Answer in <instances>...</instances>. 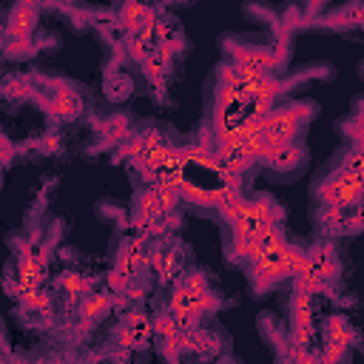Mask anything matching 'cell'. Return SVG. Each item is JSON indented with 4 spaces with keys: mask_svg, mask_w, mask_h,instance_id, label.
Returning <instances> with one entry per match:
<instances>
[{
    "mask_svg": "<svg viewBox=\"0 0 364 364\" xmlns=\"http://www.w3.org/2000/svg\"><path fill=\"white\" fill-rule=\"evenodd\" d=\"M165 71H168V65H165L154 51L142 60V74H145V80L151 82V88H162V82H165Z\"/></svg>",
    "mask_w": 364,
    "mask_h": 364,
    "instance_id": "4fadbf2b",
    "label": "cell"
},
{
    "mask_svg": "<svg viewBox=\"0 0 364 364\" xmlns=\"http://www.w3.org/2000/svg\"><path fill=\"white\" fill-rule=\"evenodd\" d=\"M313 338H316L313 293L293 287V299H290V344L293 347H313Z\"/></svg>",
    "mask_w": 364,
    "mask_h": 364,
    "instance_id": "7a4b0ae2",
    "label": "cell"
},
{
    "mask_svg": "<svg viewBox=\"0 0 364 364\" xmlns=\"http://www.w3.org/2000/svg\"><path fill=\"white\" fill-rule=\"evenodd\" d=\"M151 330H154V336H159V338H173V336L182 333V327L176 324V318H173L168 310H162V313H156V316L151 318Z\"/></svg>",
    "mask_w": 364,
    "mask_h": 364,
    "instance_id": "5bb4252c",
    "label": "cell"
},
{
    "mask_svg": "<svg viewBox=\"0 0 364 364\" xmlns=\"http://www.w3.org/2000/svg\"><path fill=\"white\" fill-rule=\"evenodd\" d=\"M20 301H23V310L26 313H37V316H46L51 313V296L40 287V290H31V293H20Z\"/></svg>",
    "mask_w": 364,
    "mask_h": 364,
    "instance_id": "7c38bea8",
    "label": "cell"
},
{
    "mask_svg": "<svg viewBox=\"0 0 364 364\" xmlns=\"http://www.w3.org/2000/svg\"><path fill=\"white\" fill-rule=\"evenodd\" d=\"M316 196L324 205H341V208H358L361 202V173L347 171L344 165L333 171L316 191Z\"/></svg>",
    "mask_w": 364,
    "mask_h": 364,
    "instance_id": "6da1fadb",
    "label": "cell"
},
{
    "mask_svg": "<svg viewBox=\"0 0 364 364\" xmlns=\"http://www.w3.org/2000/svg\"><path fill=\"white\" fill-rule=\"evenodd\" d=\"M142 151H145V142H142V136H139V134H128L117 156H119V159H131V162H134V159H136Z\"/></svg>",
    "mask_w": 364,
    "mask_h": 364,
    "instance_id": "d6986e66",
    "label": "cell"
},
{
    "mask_svg": "<svg viewBox=\"0 0 364 364\" xmlns=\"http://www.w3.org/2000/svg\"><path fill=\"white\" fill-rule=\"evenodd\" d=\"M3 94L6 97H11V100H34V94H37V88L28 82V80H9L6 85H3Z\"/></svg>",
    "mask_w": 364,
    "mask_h": 364,
    "instance_id": "ac0fdd59",
    "label": "cell"
},
{
    "mask_svg": "<svg viewBox=\"0 0 364 364\" xmlns=\"http://www.w3.org/2000/svg\"><path fill=\"white\" fill-rule=\"evenodd\" d=\"M179 341H182V350H185V353H193V355H213V353L219 350V344H222L213 333L202 330L199 324L182 330V333H179Z\"/></svg>",
    "mask_w": 364,
    "mask_h": 364,
    "instance_id": "8992f818",
    "label": "cell"
},
{
    "mask_svg": "<svg viewBox=\"0 0 364 364\" xmlns=\"http://www.w3.org/2000/svg\"><path fill=\"white\" fill-rule=\"evenodd\" d=\"M154 17H156V11H154L151 6H145L142 0H125L122 9H119L117 23H119L128 34H134V31H139L142 26H148Z\"/></svg>",
    "mask_w": 364,
    "mask_h": 364,
    "instance_id": "9c48e42d",
    "label": "cell"
},
{
    "mask_svg": "<svg viewBox=\"0 0 364 364\" xmlns=\"http://www.w3.org/2000/svg\"><path fill=\"white\" fill-rule=\"evenodd\" d=\"M176 284H179L188 296H196V293L208 290V276H205L202 270H191V273H182V276L176 279Z\"/></svg>",
    "mask_w": 364,
    "mask_h": 364,
    "instance_id": "2e32d148",
    "label": "cell"
},
{
    "mask_svg": "<svg viewBox=\"0 0 364 364\" xmlns=\"http://www.w3.org/2000/svg\"><path fill=\"white\" fill-rule=\"evenodd\" d=\"M179 202L196 205V208H208V188H199L196 182L182 179L179 182Z\"/></svg>",
    "mask_w": 364,
    "mask_h": 364,
    "instance_id": "9a60e30c",
    "label": "cell"
},
{
    "mask_svg": "<svg viewBox=\"0 0 364 364\" xmlns=\"http://www.w3.org/2000/svg\"><path fill=\"white\" fill-rule=\"evenodd\" d=\"M57 287L71 299V301H80L88 290H91V279L85 276V273H77V270H65V273H60V279H57Z\"/></svg>",
    "mask_w": 364,
    "mask_h": 364,
    "instance_id": "8fae6325",
    "label": "cell"
},
{
    "mask_svg": "<svg viewBox=\"0 0 364 364\" xmlns=\"http://www.w3.org/2000/svg\"><path fill=\"white\" fill-rule=\"evenodd\" d=\"M57 148H60V136L57 134H46V139H40V151H46V154H51Z\"/></svg>",
    "mask_w": 364,
    "mask_h": 364,
    "instance_id": "7402d4cb",
    "label": "cell"
},
{
    "mask_svg": "<svg viewBox=\"0 0 364 364\" xmlns=\"http://www.w3.org/2000/svg\"><path fill=\"white\" fill-rule=\"evenodd\" d=\"M114 310V299L108 293H85L80 299V318H82V327H91L97 324L100 318H105L108 313Z\"/></svg>",
    "mask_w": 364,
    "mask_h": 364,
    "instance_id": "52a82bcc",
    "label": "cell"
},
{
    "mask_svg": "<svg viewBox=\"0 0 364 364\" xmlns=\"http://www.w3.org/2000/svg\"><path fill=\"white\" fill-rule=\"evenodd\" d=\"M347 355V347H338V344H324V350L318 353V361H341Z\"/></svg>",
    "mask_w": 364,
    "mask_h": 364,
    "instance_id": "ffe728a7",
    "label": "cell"
},
{
    "mask_svg": "<svg viewBox=\"0 0 364 364\" xmlns=\"http://www.w3.org/2000/svg\"><path fill=\"white\" fill-rule=\"evenodd\" d=\"M318 6H321V0H310V11H316Z\"/></svg>",
    "mask_w": 364,
    "mask_h": 364,
    "instance_id": "603a6c76",
    "label": "cell"
},
{
    "mask_svg": "<svg viewBox=\"0 0 364 364\" xmlns=\"http://www.w3.org/2000/svg\"><path fill=\"white\" fill-rule=\"evenodd\" d=\"M34 100H40V105H43L54 119H63V122H71V119H77V117L82 114V100H80V94H77L71 85L60 82V80H57V82H46V88L37 91Z\"/></svg>",
    "mask_w": 364,
    "mask_h": 364,
    "instance_id": "3957f363",
    "label": "cell"
},
{
    "mask_svg": "<svg viewBox=\"0 0 364 364\" xmlns=\"http://www.w3.org/2000/svg\"><path fill=\"white\" fill-rule=\"evenodd\" d=\"M321 338L324 344H338V347H353L358 341V333L344 316H327L321 324Z\"/></svg>",
    "mask_w": 364,
    "mask_h": 364,
    "instance_id": "ba28073f",
    "label": "cell"
},
{
    "mask_svg": "<svg viewBox=\"0 0 364 364\" xmlns=\"http://www.w3.org/2000/svg\"><path fill=\"white\" fill-rule=\"evenodd\" d=\"M154 336V330H151V316H145L142 310H128L125 316H122V321H119V327H117V333H114V341L122 347V350H136V347H142V344H148V338Z\"/></svg>",
    "mask_w": 364,
    "mask_h": 364,
    "instance_id": "277c9868",
    "label": "cell"
},
{
    "mask_svg": "<svg viewBox=\"0 0 364 364\" xmlns=\"http://www.w3.org/2000/svg\"><path fill=\"white\" fill-rule=\"evenodd\" d=\"M3 43H6V34L0 31V51H3Z\"/></svg>",
    "mask_w": 364,
    "mask_h": 364,
    "instance_id": "cb8c5ba5",
    "label": "cell"
},
{
    "mask_svg": "<svg viewBox=\"0 0 364 364\" xmlns=\"http://www.w3.org/2000/svg\"><path fill=\"white\" fill-rule=\"evenodd\" d=\"M11 156H14V145L9 142V136H6V134H0V165H6Z\"/></svg>",
    "mask_w": 364,
    "mask_h": 364,
    "instance_id": "44dd1931",
    "label": "cell"
},
{
    "mask_svg": "<svg viewBox=\"0 0 364 364\" xmlns=\"http://www.w3.org/2000/svg\"><path fill=\"white\" fill-rule=\"evenodd\" d=\"M262 230V228H259ZM259 230L256 233H233V242L228 247V256L233 262H250L253 256L262 253V242H259Z\"/></svg>",
    "mask_w": 364,
    "mask_h": 364,
    "instance_id": "30bf717a",
    "label": "cell"
},
{
    "mask_svg": "<svg viewBox=\"0 0 364 364\" xmlns=\"http://www.w3.org/2000/svg\"><path fill=\"white\" fill-rule=\"evenodd\" d=\"M34 51H37V46L31 43V37H20V40H6V43H3V54H6V57H14V60L31 57Z\"/></svg>",
    "mask_w": 364,
    "mask_h": 364,
    "instance_id": "e0dca14e",
    "label": "cell"
},
{
    "mask_svg": "<svg viewBox=\"0 0 364 364\" xmlns=\"http://www.w3.org/2000/svg\"><path fill=\"white\" fill-rule=\"evenodd\" d=\"M37 23V0H17V6L9 14V23L3 28L6 40H20V37H31Z\"/></svg>",
    "mask_w": 364,
    "mask_h": 364,
    "instance_id": "5b68a950",
    "label": "cell"
}]
</instances>
